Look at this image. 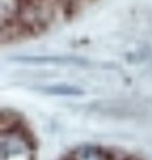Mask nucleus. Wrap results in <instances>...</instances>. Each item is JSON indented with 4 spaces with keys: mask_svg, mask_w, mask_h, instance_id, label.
Wrapping results in <instances>:
<instances>
[{
    "mask_svg": "<svg viewBox=\"0 0 152 160\" xmlns=\"http://www.w3.org/2000/svg\"><path fill=\"white\" fill-rule=\"evenodd\" d=\"M96 0H3L2 45L38 39L73 20Z\"/></svg>",
    "mask_w": 152,
    "mask_h": 160,
    "instance_id": "1",
    "label": "nucleus"
},
{
    "mask_svg": "<svg viewBox=\"0 0 152 160\" xmlns=\"http://www.w3.org/2000/svg\"><path fill=\"white\" fill-rule=\"evenodd\" d=\"M2 160H36L38 141L24 118L16 111H1Z\"/></svg>",
    "mask_w": 152,
    "mask_h": 160,
    "instance_id": "2",
    "label": "nucleus"
}]
</instances>
